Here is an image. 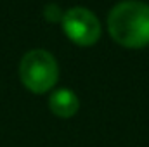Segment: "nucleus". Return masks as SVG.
<instances>
[{
    "instance_id": "f03ea898",
    "label": "nucleus",
    "mask_w": 149,
    "mask_h": 147,
    "mask_svg": "<svg viewBox=\"0 0 149 147\" xmlns=\"http://www.w3.org/2000/svg\"><path fill=\"white\" fill-rule=\"evenodd\" d=\"M19 78L23 85L33 94L49 92L59 78L56 57L43 49H33L26 52L19 62Z\"/></svg>"
},
{
    "instance_id": "f257e3e1",
    "label": "nucleus",
    "mask_w": 149,
    "mask_h": 147,
    "mask_svg": "<svg viewBox=\"0 0 149 147\" xmlns=\"http://www.w3.org/2000/svg\"><path fill=\"white\" fill-rule=\"evenodd\" d=\"M108 30L113 40L127 49L149 45V5L139 0L116 3L108 16Z\"/></svg>"
},
{
    "instance_id": "20e7f679",
    "label": "nucleus",
    "mask_w": 149,
    "mask_h": 147,
    "mask_svg": "<svg viewBox=\"0 0 149 147\" xmlns=\"http://www.w3.org/2000/svg\"><path fill=\"white\" fill-rule=\"evenodd\" d=\"M49 107L52 111V114H56L57 118H73L80 109V101L76 97L73 90L70 88H59L56 90L50 99H49Z\"/></svg>"
},
{
    "instance_id": "39448f33",
    "label": "nucleus",
    "mask_w": 149,
    "mask_h": 147,
    "mask_svg": "<svg viewBox=\"0 0 149 147\" xmlns=\"http://www.w3.org/2000/svg\"><path fill=\"white\" fill-rule=\"evenodd\" d=\"M43 16H45L50 23H56V21H61V19H63L64 12H61L59 5H56V3H47L45 9H43Z\"/></svg>"
},
{
    "instance_id": "7ed1b4c3",
    "label": "nucleus",
    "mask_w": 149,
    "mask_h": 147,
    "mask_svg": "<svg viewBox=\"0 0 149 147\" xmlns=\"http://www.w3.org/2000/svg\"><path fill=\"white\" fill-rule=\"evenodd\" d=\"M61 23H63V30L66 37L76 45H81V47L94 45L101 37V24H99L97 16L85 7L68 9Z\"/></svg>"
}]
</instances>
